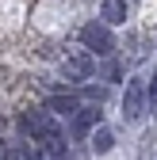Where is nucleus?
<instances>
[{"instance_id":"nucleus-4","label":"nucleus","mask_w":157,"mask_h":160,"mask_svg":"<svg viewBox=\"0 0 157 160\" xmlns=\"http://www.w3.org/2000/svg\"><path fill=\"white\" fill-rule=\"evenodd\" d=\"M96 130H100V111H96V107H84L81 114L73 118V137H88Z\"/></svg>"},{"instance_id":"nucleus-1","label":"nucleus","mask_w":157,"mask_h":160,"mask_svg":"<svg viewBox=\"0 0 157 160\" xmlns=\"http://www.w3.org/2000/svg\"><path fill=\"white\" fill-rule=\"evenodd\" d=\"M81 42H84V50H88L92 57H111V53H115V34H111V27L104 23V19H92V23H84Z\"/></svg>"},{"instance_id":"nucleus-5","label":"nucleus","mask_w":157,"mask_h":160,"mask_svg":"<svg viewBox=\"0 0 157 160\" xmlns=\"http://www.w3.org/2000/svg\"><path fill=\"white\" fill-rule=\"evenodd\" d=\"M100 19L107 27H119L127 19V0H104V4H100Z\"/></svg>"},{"instance_id":"nucleus-2","label":"nucleus","mask_w":157,"mask_h":160,"mask_svg":"<svg viewBox=\"0 0 157 160\" xmlns=\"http://www.w3.org/2000/svg\"><path fill=\"white\" fill-rule=\"evenodd\" d=\"M146 103H149V88L142 84V76H134L127 84V92H123V118L127 122H142Z\"/></svg>"},{"instance_id":"nucleus-6","label":"nucleus","mask_w":157,"mask_h":160,"mask_svg":"<svg viewBox=\"0 0 157 160\" xmlns=\"http://www.w3.org/2000/svg\"><path fill=\"white\" fill-rule=\"evenodd\" d=\"M111 149H115V133L107 126H100V130L92 133V152H111Z\"/></svg>"},{"instance_id":"nucleus-3","label":"nucleus","mask_w":157,"mask_h":160,"mask_svg":"<svg viewBox=\"0 0 157 160\" xmlns=\"http://www.w3.org/2000/svg\"><path fill=\"white\" fill-rule=\"evenodd\" d=\"M92 72H96V61H92V53L88 50H69L65 57H62V76L65 80H92Z\"/></svg>"},{"instance_id":"nucleus-10","label":"nucleus","mask_w":157,"mask_h":160,"mask_svg":"<svg viewBox=\"0 0 157 160\" xmlns=\"http://www.w3.org/2000/svg\"><path fill=\"white\" fill-rule=\"evenodd\" d=\"M27 160H42V156H38V152H31V149H27Z\"/></svg>"},{"instance_id":"nucleus-7","label":"nucleus","mask_w":157,"mask_h":160,"mask_svg":"<svg viewBox=\"0 0 157 160\" xmlns=\"http://www.w3.org/2000/svg\"><path fill=\"white\" fill-rule=\"evenodd\" d=\"M73 107H77L73 95H54L50 99V114H73Z\"/></svg>"},{"instance_id":"nucleus-11","label":"nucleus","mask_w":157,"mask_h":160,"mask_svg":"<svg viewBox=\"0 0 157 160\" xmlns=\"http://www.w3.org/2000/svg\"><path fill=\"white\" fill-rule=\"evenodd\" d=\"M0 160H8V152H4V145H0Z\"/></svg>"},{"instance_id":"nucleus-12","label":"nucleus","mask_w":157,"mask_h":160,"mask_svg":"<svg viewBox=\"0 0 157 160\" xmlns=\"http://www.w3.org/2000/svg\"><path fill=\"white\" fill-rule=\"evenodd\" d=\"M0 126H4V122H0Z\"/></svg>"},{"instance_id":"nucleus-9","label":"nucleus","mask_w":157,"mask_h":160,"mask_svg":"<svg viewBox=\"0 0 157 160\" xmlns=\"http://www.w3.org/2000/svg\"><path fill=\"white\" fill-rule=\"evenodd\" d=\"M149 107H157V72H153V84H149Z\"/></svg>"},{"instance_id":"nucleus-8","label":"nucleus","mask_w":157,"mask_h":160,"mask_svg":"<svg viewBox=\"0 0 157 160\" xmlns=\"http://www.w3.org/2000/svg\"><path fill=\"white\" fill-rule=\"evenodd\" d=\"M119 72H123L119 61H107V65H104V76H119Z\"/></svg>"}]
</instances>
